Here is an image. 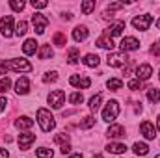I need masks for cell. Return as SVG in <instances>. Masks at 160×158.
Wrapping results in <instances>:
<instances>
[{
	"mask_svg": "<svg viewBox=\"0 0 160 158\" xmlns=\"http://www.w3.org/2000/svg\"><path fill=\"white\" fill-rule=\"evenodd\" d=\"M6 104H8L6 97H0V112H4V110H6Z\"/></svg>",
	"mask_w": 160,
	"mask_h": 158,
	"instance_id": "ee69618b",
	"label": "cell"
},
{
	"mask_svg": "<svg viewBox=\"0 0 160 158\" xmlns=\"http://www.w3.org/2000/svg\"><path fill=\"white\" fill-rule=\"evenodd\" d=\"M127 62H128V58L125 52H114V54H108V58H106V63L110 67H123Z\"/></svg>",
	"mask_w": 160,
	"mask_h": 158,
	"instance_id": "52a82bcc",
	"label": "cell"
},
{
	"mask_svg": "<svg viewBox=\"0 0 160 158\" xmlns=\"http://www.w3.org/2000/svg\"><path fill=\"white\" fill-rule=\"evenodd\" d=\"M147 97H149L151 102H158L160 101V89L158 87H151V89L147 91Z\"/></svg>",
	"mask_w": 160,
	"mask_h": 158,
	"instance_id": "4316f807",
	"label": "cell"
},
{
	"mask_svg": "<svg viewBox=\"0 0 160 158\" xmlns=\"http://www.w3.org/2000/svg\"><path fill=\"white\" fill-rule=\"evenodd\" d=\"M151 22H153V17L151 15H138V17L132 19V26L136 30H147L151 26Z\"/></svg>",
	"mask_w": 160,
	"mask_h": 158,
	"instance_id": "ba28073f",
	"label": "cell"
},
{
	"mask_svg": "<svg viewBox=\"0 0 160 158\" xmlns=\"http://www.w3.org/2000/svg\"><path fill=\"white\" fill-rule=\"evenodd\" d=\"M0 34L4 37H11L13 36V17L11 15H4L0 19Z\"/></svg>",
	"mask_w": 160,
	"mask_h": 158,
	"instance_id": "8992f818",
	"label": "cell"
},
{
	"mask_svg": "<svg viewBox=\"0 0 160 158\" xmlns=\"http://www.w3.org/2000/svg\"><path fill=\"white\" fill-rule=\"evenodd\" d=\"M4 63H6V69H11V71H17V73H28V71H32V65H30V62L28 60H24V58H17V60H4Z\"/></svg>",
	"mask_w": 160,
	"mask_h": 158,
	"instance_id": "7a4b0ae2",
	"label": "cell"
},
{
	"mask_svg": "<svg viewBox=\"0 0 160 158\" xmlns=\"http://www.w3.org/2000/svg\"><path fill=\"white\" fill-rule=\"evenodd\" d=\"M97 47L112 50V48H114V41H112V37H108V36H101V37L97 39Z\"/></svg>",
	"mask_w": 160,
	"mask_h": 158,
	"instance_id": "ffe728a7",
	"label": "cell"
},
{
	"mask_svg": "<svg viewBox=\"0 0 160 158\" xmlns=\"http://www.w3.org/2000/svg\"><path fill=\"white\" fill-rule=\"evenodd\" d=\"M123 6H125V2H112V4H108V9L114 11V9H121Z\"/></svg>",
	"mask_w": 160,
	"mask_h": 158,
	"instance_id": "ab89813d",
	"label": "cell"
},
{
	"mask_svg": "<svg viewBox=\"0 0 160 158\" xmlns=\"http://www.w3.org/2000/svg\"><path fill=\"white\" fill-rule=\"evenodd\" d=\"M106 134H108L110 138H123V136H125V128H123L121 125H112Z\"/></svg>",
	"mask_w": 160,
	"mask_h": 158,
	"instance_id": "ac0fdd59",
	"label": "cell"
},
{
	"mask_svg": "<svg viewBox=\"0 0 160 158\" xmlns=\"http://www.w3.org/2000/svg\"><path fill=\"white\" fill-rule=\"evenodd\" d=\"M9 86H11V80L8 78V77H4V78L0 80V93L8 91V89H9Z\"/></svg>",
	"mask_w": 160,
	"mask_h": 158,
	"instance_id": "e575fe53",
	"label": "cell"
},
{
	"mask_svg": "<svg viewBox=\"0 0 160 158\" xmlns=\"http://www.w3.org/2000/svg\"><path fill=\"white\" fill-rule=\"evenodd\" d=\"M157 158H160V155H158V156H157Z\"/></svg>",
	"mask_w": 160,
	"mask_h": 158,
	"instance_id": "f907efd6",
	"label": "cell"
},
{
	"mask_svg": "<svg viewBox=\"0 0 160 158\" xmlns=\"http://www.w3.org/2000/svg\"><path fill=\"white\" fill-rule=\"evenodd\" d=\"M69 84H71V86H75V87L88 89V87L91 86V80L88 78V77H78V75H73V77L69 78Z\"/></svg>",
	"mask_w": 160,
	"mask_h": 158,
	"instance_id": "30bf717a",
	"label": "cell"
},
{
	"mask_svg": "<svg viewBox=\"0 0 160 158\" xmlns=\"http://www.w3.org/2000/svg\"><path fill=\"white\" fill-rule=\"evenodd\" d=\"M32 22H34V28H36V34H38V36L45 34V30H47V26H48V19H47L45 15L34 13V15H32Z\"/></svg>",
	"mask_w": 160,
	"mask_h": 158,
	"instance_id": "5b68a950",
	"label": "cell"
},
{
	"mask_svg": "<svg viewBox=\"0 0 160 158\" xmlns=\"http://www.w3.org/2000/svg\"><path fill=\"white\" fill-rule=\"evenodd\" d=\"M9 6H11L15 11H22V9H24V2H22V0H11Z\"/></svg>",
	"mask_w": 160,
	"mask_h": 158,
	"instance_id": "d590c367",
	"label": "cell"
},
{
	"mask_svg": "<svg viewBox=\"0 0 160 158\" xmlns=\"http://www.w3.org/2000/svg\"><path fill=\"white\" fill-rule=\"evenodd\" d=\"M38 123H39V126H41L43 132H50V130L56 126V121L52 117V114H50L48 110H45V108H39V110H38Z\"/></svg>",
	"mask_w": 160,
	"mask_h": 158,
	"instance_id": "6da1fadb",
	"label": "cell"
},
{
	"mask_svg": "<svg viewBox=\"0 0 160 158\" xmlns=\"http://www.w3.org/2000/svg\"><path fill=\"white\" fill-rule=\"evenodd\" d=\"M32 6H34L36 9H43V7L48 6V2H47V0H32Z\"/></svg>",
	"mask_w": 160,
	"mask_h": 158,
	"instance_id": "74e56055",
	"label": "cell"
},
{
	"mask_svg": "<svg viewBox=\"0 0 160 158\" xmlns=\"http://www.w3.org/2000/svg\"><path fill=\"white\" fill-rule=\"evenodd\" d=\"M118 116H119V102H118V101H110V102L106 104V108L102 110V119H104L106 123H112Z\"/></svg>",
	"mask_w": 160,
	"mask_h": 158,
	"instance_id": "3957f363",
	"label": "cell"
},
{
	"mask_svg": "<svg viewBox=\"0 0 160 158\" xmlns=\"http://www.w3.org/2000/svg\"><path fill=\"white\" fill-rule=\"evenodd\" d=\"M123 30H125V22H123V21H118V22H114V24L108 26V30H106L104 36H108V37H118V36H121Z\"/></svg>",
	"mask_w": 160,
	"mask_h": 158,
	"instance_id": "5bb4252c",
	"label": "cell"
},
{
	"mask_svg": "<svg viewBox=\"0 0 160 158\" xmlns=\"http://www.w3.org/2000/svg\"><path fill=\"white\" fill-rule=\"evenodd\" d=\"M101 101H102V95H95V97H91V99H89V110H91V112H97L99 106H101Z\"/></svg>",
	"mask_w": 160,
	"mask_h": 158,
	"instance_id": "cb8c5ba5",
	"label": "cell"
},
{
	"mask_svg": "<svg viewBox=\"0 0 160 158\" xmlns=\"http://www.w3.org/2000/svg\"><path fill=\"white\" fill-rule=\"evenodd\" d=\"M56 80H58V75H56V73H47V75L43 77V82H45V84H48V82H56Z\"/></svg>",
	"mask_w": 160,
	"mask_h": 158,
	"instance_id": "f35d334b",
	"label": "cell"
},
{
	"mask_svg": "<svg viewBox=\"0 0 160 158\" xmlns=\"http://www.w3.org/2000/svg\"><path fill=\"white\" fill-rule=\"evenodd\" d=\"M157 28H158V30H160V21H158V22H157Z\"/></svg>",
	"mask_w": 160,
	"mask_h": 158,
	"instance_id": "681fc988",
	"label": "cell"
},
{
	"mask_svg": "<svg viewBox=\"0 0 160 158\" xmlns=\"http://www.w3.org/2000/svg\"><path fill=\"white\" fill-rule=\"evenodd\" d=\"M132 149H134V155H138V156H145L149 153V147L145 143H142V141H136Z\"/></svg>",
	"mask_w": 160,
	"mask_h": 158,
	"instance_id": "7402d4cb",
	"label": "cell"
},
{
	"mask_svg": "<svg viewBox=\"0 0 160 158\" xmlns=\"http://www.w3.org/2000/svg\"><path fill=\"white\" fill-rule=\"evenodd\" d=\"M26 32H28V22H26V21H21V22L17 24V28H15V34H17V36H24Z\"/></svg>",
	"mask_w": 160,
	"mask_h": 158,
	"instance_id": "4dcf8cb0",
	"label": "cell"
},
{
	"mask_svg": "<svg viewBox=\"0 0 160 158\" xmlns=\"http://www.w3.org/2000/svg\"><path fill=\"white\" fill-rule=\"evenodd\" d=\"M69 158H82V155H78V153H77V155H71Z\"/></svg>",
	"mask_w": 160,
	"mask_h": 158,
	"instance_id": "bcb514c9",
	"label": "cell"
},
{
	"mask_svg": "<svg viewBox=\"0 0 160 158\" xmlns=\"http://www.w3.org/2000/svg\"><path fill=\"white\" fill-rule=\"evenodd\" d=\"M8 156H9V153L6 149H0V158H8Z\"/></svg>",
	"mask_w": 160,
	"mask_h": 158,
	"instance_id": "f6af8a7d",
	"label": "cell"
},
{
	"mask_svg": "<svg viewBox=\"0 0 160 158\" xmlns=\"http://www.w3.org/2000/svg\"><path fill=\"white\" fill-rule=\"evenodd\" d=\"M140 130H142V134L145 136V140H155V136H157V130H155L153 123H149V121H143V123L140 125Z\"/></svg>",
	"mask_w": 160,
	"mask_h": 158,
	"instance_id": "7c38bea8",
	"label": "cell"
},
{
	"mask_svg": "<svg viewBox=\"0 0 160 158\" xmlns=\"http://www.w3.org/2000/svg\"><path fill=\"white\" fill-rule=\"evenodd\" d=\"M121 52H130V50H138L140 48V41L136 39V37H125V39L121 41Z\"/></svg>",
	"mask_w": 160,
	"mask_h": 158,
	"instance_id": "9c48e42d",
	"label": "cell"
},
{
	"mask_svg": "<svg viewBox=\"0 0 160 158\" xmlns=\"http://www.w3.org/2000/svg\"><path fill=\"white\" fill-rule=\"evenodd\" d=\"M36 155H38V158H52L54 156L52 149H47V147H39V149L36 151Z\"/></svg>",
	"mask_w": 160,
	"mask_h": 158,
	"instance_id": "83f0119b",
	"label": "cell"
},
{
	"mask_svg": "<svg viewBox=\"0 0 160 158\" xmlns=\"http://www.w3.org/2000/svg\"><path fill=\"white\" fill-rule=\"evenodd\" d=\"M15 91L19 95H26L30 91V80L26 78V77H21V78L15 82Z\"/></svg>",
	"mask_w": 160,
	"mask_h": 158,
	"instance_id": "9a60e30c",
	"label": "cell"
},
{
	"mask_svg": "<svg viewBox=\"0 0 160 158\" xmlns=\"http://www.w3.org/2000/svg\"><path fill=\"white\" fill-rule=\"evenodd\" d=\"M88 37V28L86 26H77L73 30V39L75 41H84Z\"/></svg>",
	"mask_w": 160,
	"mask_h": 158,
	"instance_id": "d6986e66",
	"label": "cell"
},
{
	"mask_svg": "<svg viewBox=\"0 0 160 158\" xmlns=\"http://www.w3.org/2000/svg\"><path fill=\"white\" fill-rule=\"evenodd\" d=\"M52 54H54V52H52L50 45H43V47L39 48V58H41V60H48Z\"/></svg>",
	"mask_w": 160,
	"mask_h": 158,
	"instance_id": "d4e9b609",
	"label": "cell"
},
{
	"mask_svg": "<svg viewBox=\"0 0 160 158\" xmlns=\"http://www.w3.org/2000/svg\"><path fill=\"white\" fill-rule=\"evenodd\" d=\"M95 125V119L91 117V116H86V117L80 121V128H91Z\"/></svg>",
	"mask_w": 160,
	"mask_h": 158,
	"instance_id": "d6a6232c",
	"label": "cell"
},
{
	"mask_svg": "<svg viewBox=\"0 0 160 158\" xmlns=\"http://www.w3.org/2000/svg\"><path fill=\"white\" fill-rule=\"evenodd\" d=\"M106 86H108V89H112V91H118V89H121V87H123V82H121L119 78H110Z\"/></svg>",
	"mask_w": 160,
	"mask_h": 158,
	"instance_id": "f1b7e54d",
	"label": "cell"
},
{
	"mask_svg": "<svg viewBox=\"0 0 160 158\" xmlns=\"http://www.w3.org/2000/svg\"><path fill=\"white\" fill-rule=\"evenodd\" d=\"M65 43H67L65 34H62V32H56V34H54V45H58V47H65Z\"/></svg>",
	"mask_w": 160,
	"mask_h": 158,
	"instance_id": "f546056e",
	"label": "cell"
},
{
	"mask_svg": "<svg viewBox=\"0 0 160 158\" xmlns=\"http://www.w3.org/2000/svg\"><path fill=\"white\" fill-rule=\"evenodd\" d=\"M63 102H65V93H63L62 89H56V91H52V93L48 95V104H50L54 110H60V108L63 106Z\"/></svg>",
	"mask_w": 160,
	"mask_h": 158,
	"instance_id": "277c9868",
	"label": "cell"
},
{
	"mask_svg": "<svg viewBox=\"0 0 160 158\" xmlns=\"http://www.w3.org/2000/svg\"><path fill=\"white\" fill-rule=\"evenodd\" d=\"M93 9H95V0H86V2H82V13H84V15H89Z\"/></svg>",
	"mask_w": 160,
	"mask_h": 158,
	"instance_id": "484cf974",
	"label": "cell"
},
{
	"mask_svg": "<svg viewBox=\"0 0 160 158\" xmlns=\"http://www.w3.org/2000/svg\"><path fill=\"white\" fill-rule=\"evenodd\" d=\"M82 101H84V97H82V93H78V91L69 97V102H71V104H80Z\"/></svg>",
	"mask_w": 160,
	"mask_h": 158,
	"instance_id": "8d00e7d4",
	"label": "cell"
},
{
	"mask_svg": "<svg viewBox=\"0 0 160 158\" xmlns=\"http://www.w3.org/2000/svg\"><path fill=\"white\" fill-rule=\"evenodd\" d=\"M34 141H36V134H21L19 136V149L21 151H28Z\"/></svg>",
	"mask_w": 160,
	"mask_h": 158,
	"instance_id": "8fae6325",
	"label": "cell"
},
{
	"mask_svg": "<svg viewBox=\"0 0 160 158\" xmlns=\"http://www.w3.org/2000/svg\"><path fill=\"white\" fill-rule=\"evenodd\" d=\"M106 151L112 153V155H123L127 151V145L125 143H108L106 145Z\"/></svg>",
	"mask_w": 160,
	"mask_h": 158,
	"instance_id": "2e32d148",
	"label": "cell"
},
{
	"mask_svg": "<svg viewBox=\"0 0 160 158\" xmlns=\"http://www.w3.org/2000/svg\"><path fill=\"white\" fill-rule=\"evenodd\" d=\"M128 87H130V89H140V87H142V82H140L138 78L130 80V82H128Z\"/></svg>",
	"mask_w": 160,
	"mask_h": 158,
	"instance_id": "60d3db41",
	"label": "cell"
},
{
	"mask_svg": "<svg viewBox=\"0 0 160 158\" xmlns=\"http://www.w3.org/2000/svg\"><path fill=\"white\" fill-rule=\"evenodd\" d=\"M36 50H38V41L36 39H26L24 41V45H22V52H24V54L30 56V54H34Z\"/></svg>",
	"mask_w": 160,
	"mask_h": 158,
	"instance_id": "e0dca14e",
	"label": "cell"
},
{
	"mask_svg": "<svg viewBox=\"0 0 160 158\" xmlns=\"http://www.w3.org/2000/svg\"><path fill=\"white\" fill-rule=\"evenodd\" d=\"M99 56L97 54H88L86 58H84V65H88V67H97L99 65Z\"/></svg>",
	"mask_w": 160,
	"mask_h": 158,
	"instance_id": "603a6c76",
	"label": "cell"
},
{
	"mask_svg": "<svg viewBox=\"0 0 160 158\" xmlns=\"http://www.w3.org/2000/svg\"><path fill=\"white\" fill-rule=\"evenodd\" d=\"M151 75H153V67L147 65V63H143V65H140V67L136 69V78L140 80V82H142V80H149Z\"/></svg>",
	"mask_w": 160,
	"mask_h": 158,
	"instance_id": "4fadbf2b",
	"label": "cell"
},
{
	"mask_svg": "<svg viewBox=\"0 0 160 158\" xmlns=\"http://www.w3.org/2000/svg\"><path fill=\"white\" fill-rule=\"evenodd\" d=\"M157 125H158V130H160V116H158V121H157Z\"/></svg>",
	"mask_w": 160,
	"mask_h": 158,
	"instance_id": "7dc6e473",
	"label": "cell"
},
{
	"mask_svg": "<svg viewBox=\"0 0 160 158\" xmlns=\"http://www.w3.org/2000/svg\"><path fill=\"white\" fill-rule=\"evenodd\" d=\"M80 60V54H78V48H69V63H78Z\"/></svg>",
	"mask_w": 160,
	"mask_h": 158,
	"instance_id": "1f68e13d",
	"label": "cell"
},
{
	"mask_svg": "<svg viewBox=\"0 0 160 158\" xmlns=\"http://www.w3.org/2000/svg\"><path fill=\"white\" fill-rule=\"evenodd\" d=\"M54 141H56V143H62V145H63V143H69V134H65V132H63V134H56V136H54Z\"/></svg>",
	"mask_w": 160,
	"mask_h": 158,
	"instance_id": "836d02e7",
	"label": "cell"
},
{
	"mask_svg": "<svg viewBox=\"0 0 160 158\" xmlns=\"http://www.w3.org/2000/svg\"><path fill=\"white\" fill-rule=\"evenodd\" d=\"M60 151H62V155H69V153H71V145H69V143H63Z\"/></svg>",
	"mask_w": 160,
	"mask_h": 158,
	"instance_id": "b9f144b4",
	"label": "cell"
},
{
	"mask_svg": "<svg viewBox=\"0 0 160 158\" xmlns=\"http://www.w3.org/2000/svg\"><path fill=\"white\" fill-rule=\"evenodd\" d=\"M151 54L160 56V45H153V47H151Z\"/></svg>",
	"mask_w": 160,
	"mask_h": 158,
	"instance_id": "7bdbcfd3",
	"label": "cell"
},
{
	"mask_svg": "<svg viewBox=\"0 0 160 158\" xmlns=\"http://www.w3.org/2000/svg\"><path fill=\"white\" fill-rule=\"evenodd\" d=\"M93 158H102V155H95Z\"/></svg>",
	"mask_w": 160,
	"mask_h": 158,
	"instance_id": "c3c4849f",
	"label": "cell"
},
{
	"mask_svg": "<svg viewBox=\"0 0 160 158\" xmlns=\"http://www.w3.org/2000/svg\"><path fill=\"white\" fill-rule=\"evenodd\" d=\"M15 126L17 128H32L34 126V119H30V117H19L17 121H15Z\"/></svg>",
	"mask_w": 160,
	"mask_h": 158,
	"instance_id": "44dd1931",
	"label": "cell"
}]
</instances>
